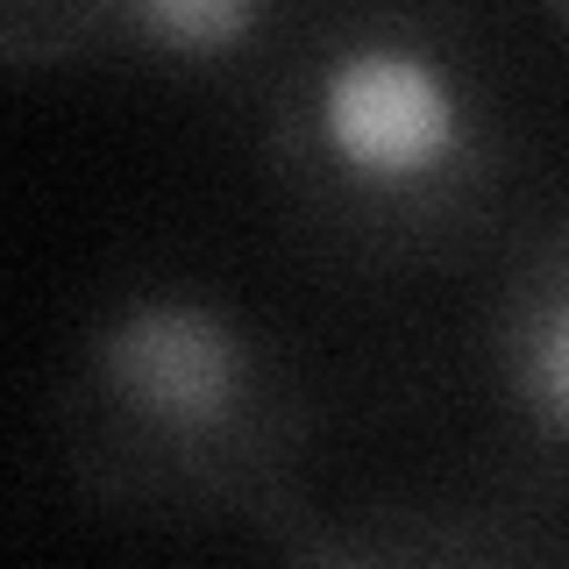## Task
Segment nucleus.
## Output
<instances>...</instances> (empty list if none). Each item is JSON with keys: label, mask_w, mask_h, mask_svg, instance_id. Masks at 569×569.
Instances as JSON below:
<instances>
[{"label": "nucleus", "mask_w": 569, "mask_h": 569, "mask_svg": "<svg viewBox=\"0 0 569 569\" xmlns=\"http://www.w3.org/2000/svg\"><path fill=\"white\" fill-rule=\"evenodd\" d=\"M548 22H556V36L569 43V0H548Z\"/></svg>", "instance_id": "7"}, {"label": "nucleus", "mask_w": 569, "mask_h": 569, "mask_svg": "<svg viewBox=\"0 0 569 569\" xmlns=\"http://www.w3.org/2000/svg\"><path fill=\"white\" fill-rule=\"evenodd\" d=\"M64 8L71 0H0V58H8L14 71H43Z\"/></svg>", "instance_id": "6"}, {"label": "nucleus", "mask_w": 569, "mask_h": 569, "mask_svg": "<svg viewBox=\"0 0 569 569\" xmlns=\"http://www.w3.org/2000/svg\"><path fill=\"white\" fill-rule=\"evenodd\" d=\"M562 498L491 477V485H413L363 506H313L284 533V562L313 569H506V562H569Z\"/></svg>", "instance_id": "4"}, {"label": "nucleus", "mask_w": 569, "mask_h": 569, "mask_svg": "<svg viewBox=\"0 0 569 569\" xmlns=\"http://www.w3.org/2000/svg\"><path fill=\"white\" fill-rule=\"evenodd\" d=\"M58 462L93 512L236 527L263 548L313 512L320 391L249 299L207 278H121L58 363Z\"/></svg>", "instance_id": "2"}, {"label": "nucleus", "mask_w": 569, "mask_h": 569, "mask_svg": "<svg viewBox=\"0 0 569 569\" xmlns=\"http://www.w3.org/2000/svg\"><path fill=\"white\" fill-rule=\"evenodd\" d=\"M470 370L506 477L569 506V207L506 249Z\"/></svg>", "instance_id": "3"}, {"label": "nucleus", "mask_w": 569, "mask_h": 569, "mask_svg": "<svg viewBox=\"0 0 569 569\" xmlns=\"http://www.w3.org/2000/svg\"><path fill=\"white\" fill-rule=\"evenodd\" d=\"M257 157L292 236L363 278L470 263L520 192L506 86L427 0L307 8L257 86Z\"/></svg>", "instance_id": "1"}, {"label": "nucleus", "mask_w": 569, "mask_h": 569, "mask_svg": "<svg viewBox=\"0 0 569 569\" xmlns=\"http://www.w3.org/2000/svg\"><path fill=\"white\" fill-rule=\"evenodd\" d=\"M307 0H71L50 64H114L171 86H249L284 58Z\"/></svg>", "instance_id": "5"}]
</instances>
